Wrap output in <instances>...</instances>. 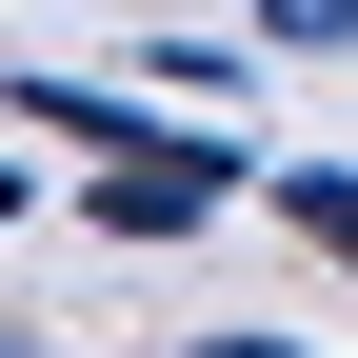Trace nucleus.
Instances as JSON below:
<instances>
[{"mask_svg": "<svg viewBox=\"0 0 358 358\" xmlns=\"http://www.w3.org/2000/svg\"><path fill=\"white\" fill-rule=\"evenodd\" d=\"M0 358H40V338H0Z\"/></svg>", "mask_w": 358, "mask_h": 358, "instance_id": "obj_6", "label": "nucleus"}, {"mask_svg": "<svg viewBox=\"0 0 358 358\" xmlns=\"http://www.w3.org/2000/svg\"><path fill=\"white\" fill-rule=\"evenodd\" d=\"M279 219H299L319 259H358V159H279Z\"/></svg>", "mask_w": 358, "mask_h": 358, "instance_id": "obj_2", "label": "nucleus"}, {"mask_svg": "<svg viewBox=\"0 0 358 358\" xmlns=\"http://www.w3.org/2000/svg\"><path fill=\"white\" fill-rule=\"evenodd\" d=\"M0 219H20V159H0Z\"/></svg>", "mask_w": 358, "mask_h": 358, "instance_id": "obj_5", "label": "nucleus"}, {"mask_svg": "<svg viewBox=\"0 0 358 358\" xmlns=\"http://www.w3.org/2000/svg\"><path fill=\"white\" fill-rule=\"evenodd\" d=\"M199 358H299V338H199Z\"/></svg>", "mask_w": 358, "mask_h": 358, "instance_id": "obj_4", "label": "nucleus"}, {"mask_svg": "<svg viewBox=\"0 0 358 358\" xmlns=\"http://www.w3.org/2000/svg\"><path fill=\"white\" fill-rule=\"evenodd\" d=\"M259 40H299V60H338V40H358V0H259Z\"/></svg>", "mask_w": 358, "mask_h": 358, "instance_id": "obj_3", "label": "nucleus"}, {"mask_svg": "<svg viewBox=\"0 0 358 358\" xmlns=\"http://www.w3.org/2000/svg\"><path fill=\"white\" fill-rule=\"evenodd\" d=\"M239 179H259L239 140H179V120H159V140H140V159L100 179V219H120V239H199V219L239 199Z\"/></svg>", "mask_w": 358, "mask_h": 358, "instance_id": "obj_1", "label": "nucleus"}]
</instances>
